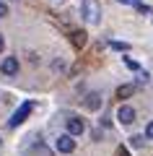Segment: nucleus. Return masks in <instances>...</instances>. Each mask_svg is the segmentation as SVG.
Instances as JSON below:
<instances>
[{
	"label": "nucleus",
	"mask_w": 153,
	"mask_h": 156,
	"mask_svg": "<svg viewBox=\"0 0 153 156\" xmlns=\"http://www.w3.org/2000/svg\"><path fill=\"white\" fill-rule=\"evenodd\" d=\"M31 112H34V101H23V104L18 107L16 112H13V117L8 120V125H11V128H16V125H21L23 120H26V117L31 115Z\"/></svg>",
	"instance_id": "nucleus-1"
},
{
	"label": "nucleus",
	"mask_w": 153,
	"mask_h": 156,
	"mask_svg": "<svg viewBox=\"0 0 153 156\" xmlns=\"http://www.w3.org/2000/svg\"><path fill=\"white\" fill-rule=\"evenodd\" d=\"M81 11H83V21L99 23V3H96V0H83Z\"/></svg>",
	"instance_id": "nucleus-2"
},
{
	"label": "nucleus",
	"mask_w": 153,
	"mask_h": 156,
	"mask_svg": "<svg viewBox=\"0 0 153 156\" xmlns=\"http://www.w3.org/2000/svg\"><path fill=\"white\" fill-rule=\"evenodd\" d=\"M83 130H86V122H83L81 117H68V135H70V138H75V135H81Z\"/></svg>",
	"instance_id": "nucleus-3"
},
{
	"label": "nucleus",
	"mask_w": 153,
	"mask_h": 156,
	"mask_svg": "<svg viewBox=\"0 0 153 156\" xmlns=\"http://www.w3.org/2000/svg\"><path fill=\"white\" fill-rule=\"evenodd\" d=\"M117 117H120L122 125H130V122H135V109H132V107H127V104H122L120 109H117Z\"/></svg>",
	"instance_id": "nucleus-4"
},
{
	"label": "nucleus",
	"mask_w": 153,
	"mask_h": 156,
	"mask_svg": "<svg viewBox=\"0 0 153 156\" xmlns=\"http://www.w3.org/2000/svg\"><path fill=\"white\" fill-rule=\"evenodd\" d=\"M57 151H60V154H73V151H75V140H73L70 135H60V138H57Z\"/></svg>",
	"instance_id": "nucleus-5"
},
{
	"label": "nucleus",
	"mask_w": 153,
	"mask_h": 156,
	"mask_svg": "<svg viewBox=\"0 0 153 156\" xmlns=\"http://www.w3.org/2000/svg\"><path fill=\"white\" fill-rule=\"evenodd\" d=\"M86 39H88V34L83 31V29H75V31H70V42H73V47H75V50H83Z\"/></svg>",
	"instance_id": "nucleus-6"
},
{
	"label": "nucleus",
	"mask_w": 153,
	"mask_h": 156,
	"mask_svg": "<svg viewBox=\"0 0 153 156\" xmlns=\"http://www.w3.org/2000/svg\"><path fill=\"white\" fill-rule=\"evenodd\" d=\"M0 70L5 73V76H16V73H18V60H16V57H5L3 65H0Z\"/></svg>",
	"instance_id": "nucleus-7"
},
{
	"label": "nucleus",
	"mask_w": 153,
	"mask_h": 156,
	"mask_svg": "<svg viewBox=\"0 0 153 156\" xmlns=\"http://www.w3.org/2000/svg\"><path fill=\"white\" fill-rule=\"evenodd\" d=\"M26 156H55V154H52V151H49L44 143H34L31 148H29V154H26Z\"/></svg>",
	"instance_id": "nucleus-8"
},
{
	"label": "nucleus",
	"mask_w": 153,
	"mask_h": 156,
	"mask_svg": "<svg viewBox=\"0 0 153 156\" xmlns=\"http://www.w3.org/2000/svg\"><path fill=\"white\" fill-rule=\"evenodd\" d=\"M132 94H135V83H122L117 89V99H130Z\"/></svg>",
	"instance_id": "nucleus-9"
},
{
	"label": "nucleus",
	"mask_w": 153,
	"mask_h": 156,
	"mask_svg": "<svg viewBox=\"0 0 153 156\" xmlns=\"http://www.w3.org/2000/svg\"><path fill=\"white\" fill-rule=\"evenodd\" d=\"M83 104H86V109H99V107H101V96L93 91V94H88L86 99H83Z\"/></svg>",
	"instance_id": "nucleus-10"
},
{
	"label": "nucleus",
	"mask_w": 153,
	"mask_h": 156,
	"mask_svg": "<svg viewBox=\"0 0 153 156\" xmlns=\"http://www.w3.org/2000/svg\"><path fill=\"white\" fill-rule=\"evenodd\" d=\"M125 65L130 68V70H140V65H137V62L132 60V57H125Z\"/></svg>",
	"instance_id": "nucleus-11"
},
{
	"label": "nucleus",
	"mask_w": 153,
	"mask_h": 156,
	"mask_svg": "<svg viewBox=\"0 0 153 156\" xmlns=\"http://www.w3.org/2000/svg\"><path fill=\"white\" fill-rule=\"evenodd\" d=\"M130 143L135 146V148H137V146H143V135H132V138H130Z\"/></svg>",
	"instance_id": "nucleus-12"
},
{
	"label": "nucleus",
	"mask_w": 153,
	"mask_h": 156,
	"mask_svg": "<svg viewBox=\"0 0 153 156\" xmlns=\"http://www.w3.org/2000/svg\"><path fill=\"white\" fill-rule=\"evenodd\" d=\"M145 138H151V140H153V120L145 125Z\"/></svg>",
	"instance_id": "nucleus-13"
},
{
	"label": "nucleus",
	"mask_w": 153,
	"mask_h": 156,
	"mask_svg": "<svg viewBox=\"0 0 153 156\" xmlns=\"http://www.w3.org/2000/svg\"><path fill=\"white\" fill-rule=\"evenodd\" d=\"M112 50H127L125 42H112Z\"/></svg>",
	"instance_id": "nucleus-14"
},
{
	"label": "nucleus",
	"mask_w": 153,
	"mask_h": 156,
	"mask_svg": "<svg viewBox=\"0 0 153 156\" xmlns=\"http://www.w3.org/2000/svg\"><path fill=\"white\" fill-rule=\"evenodd\" d=\"M120 3H125V5H135V8L140 5V0H120Z\"/></svg>",
	"instance_id": "nucleus-15"
},
{
	"label": "nucleus",
	"mask_w": 153,
	"mask_h": 156,
	"mask_svg": "<svg viewBox=\"0 0 153 156\" xmlns=\"http://www.w3.org/2000/svg\"><path fill=\"white\" fill-rule=\"evenodd\" d=\"M3 16H8V5H5V3H0V18H3Z\"/></svg>",
	"instance_id": "nucleus-16"
},
{
	"label": "nucleus",
	"mask_w": 153,
	"mask_h": 156,
	"mask_svg": "<svg viewBox=\"0 0 153 156\" xmlns=\"http://www.w3.org/2000/svg\"><path fill=\"white\" fill-rule=\"evenodd\" d=\"M117 156H127V148H117Z\"/></svg>",
	"instance_id": "nucleus-17"
},
{
	"label": "nucleus",
	"mask_w": 153,
	"mask_h": 156,
	"mask_svg": "<svg viewBox=\"0 0 153 156\" xmlns=\"http://www.w3.org/2000/svg\"><path fill=\"white\" fill-rule=\"evenodd\" d=\"M3 47H5V39H3V34H0V52H3Z\"/></svg>",
	"instance_id": "nucleus-18"
}]
</instances>
